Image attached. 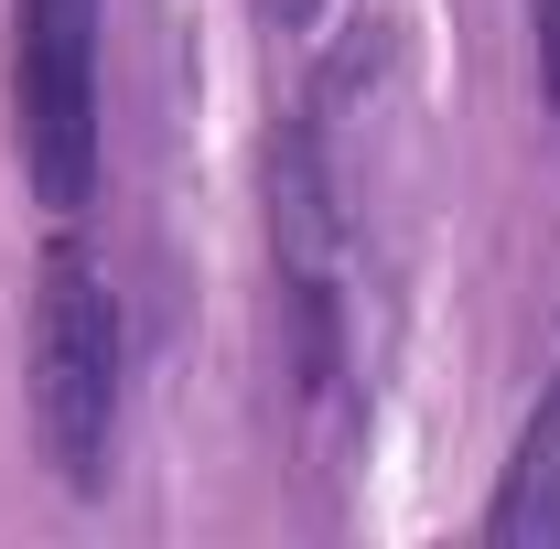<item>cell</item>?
I'll list each match as a JSON object with an SVG mask.
<instances>
[{"mask_svg": "<svg viewBox=\"0 0 560 549\" xmlns=\"http://www.w3.org/2000/svg\"><path fill=\"white\" fill-rule=\"evenodd\" d=\"M119 366H130V324L119 291L97 270L86 237H55L33 270V442L66 495L108 484V442H119Z\"/></svg>", "mask_w": 560, "mask_h": 549, "instance_id": "1", "label": "cell"}, {"mask_svg": "<svg viewBox=\"0 0 560 549\" xmlns=\"http://www.w3.org/2000/svg\"><path fill=\"white\" fill-rule=\"evenodd\" d=\"M97 33L108 0H11V162L44 215H86L97 195Z\"/></svg>", "mask_w": 560, "mask_h": 549, "instance_id": "2", "label": "cell"}, {"mask_svg": "<svg viewBox=\"0 0 560 549\" xmlns=\"http://www.w3.org/2000/svg\"><path fill=\"white\" fill-rule=\"evenodd\" d=\"M270 270L291 313V377L302 399L335 388V313H346V206H335V162H324V108H302L270 140Z\"/></svg>", "mask_w": 560, "mask_h": 549, "instance_id": "3", "label": "cell"}, {"mask_svg": "<svg viewBox=\"0 0 560 549\" xmlns=\"http://www.w3.org/2000/svg\"><path fill=\"white\" fill-rule=\"evenodd\" d=\"M486 539L495 549L560 539V366H550V388H539V410L517 420V442H506V475L486 495Z\"/></svg>", "mask_w": 560, "mask_h": 549, "instance_id": "4", "label": "cell"}, {"mask_svg": "<svg viewBox=\"0 0 560 549\" xmlns=\"http://www.w3.org/2000/svg\"><path fill=\"white\" fill-rule=\"evenodd\" d=\"M528 75H539V108L560 119V0H528Z\"/></svg>", "mask_w": 560, "mask_h": 549, "instance_id": "5", "label": "cell"}, {"mask_svg": "<svg viewBox=\"0 0 560 549\" xmlns=\"http://www.w3.org/2000/svg\"><path fill=\"white\" fill-rule=\"evenodd\" d=\"M313 11H324V0H259V22H270V33H313Z\"/></svg>", "mask_w": 560, "mask_h": 549, "instance_id": "6", "label": "cell"}]
</instances>
